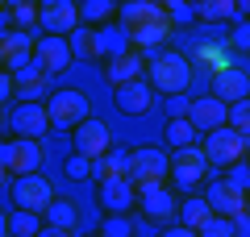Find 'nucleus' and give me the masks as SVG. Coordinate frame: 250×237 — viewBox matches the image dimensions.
<instances>
[{"mask_svg": "<svg viewBox=\"0 0 250 237\" xmlns=\"http://www.w3.org/2000/svg\"><path fill=\"white\" fill-rule=\"evenodd\" d=\"M92 237H100V233H92Z\"/></svg>", "mask_w": 250, "mask_h": 237, "instance_id": "48", "label": "nucleus"}, {"mask_svg": "<svg viewBox=\"0 0 250 237\" xmlns=\"http://www.w3.org/2000/svg\"><path fill=\"white\" fill-rule=\"evenodd\" d=\"M134 200H138V187L129 179H108V183H100V208L108 217H129Z\"/></svg>", "mask_w": 250, "mask_h": 237, "instance_id": "13", "label": "nucleus"}, {"mask_svg": "<svg viewBox=\"0 0 250 237\" xmlns=\"http://www.w3.org/2000/svg\"><path fill=\"white\" fill-rule=\"evenodd\" d=\"M163 13H167V21H192L196 17V9H192V4H179V0L163 4Z\"/></svg>", "mask_w": 250, "mask_h": 237, "instance_id": "36", "label": "nucleus"}, {"mask_svg": "<svg viewBox=\"0 0 250 237\" xmlns=\"http://www.w3.org/2000/svg\"><path fill=\"white\" fill-rule=\"evenodd\" d=\"M42 162H46L42 141H29V138H17V141H13V162H9V171H13L17 179L38 175V171H42Z\"/></svg>", "mask_w": 250, "mask_h": 237, "instance_id": "15", "label": "nucleus"}, {"mask_svg": "<svg viewBox=\"0 0 250 237\" xmlns=\"http://www.w3.org/2000/svg\"><path fill=\"white\" fill-rule=\"evenodd\" d=\"M67 42H71V54H75V59H100V29L80 25Z\"/></svg>", "mask_w": 250, "mask_h": 237, "instance_id": "25", "label": "nucleus"}, {"mask_svg": "<svg viewBox=\"0 0 250 237\" xmlns=\"http://www.w3.org/2000/svg\"><path fill=\"white\" fill-rule=\"evenodd\" d=\"M0 129H9V117H4V113H0Z\"/></svg>", "mask_w": 250, "mask_h": 237, "instance_id": "45", "label": "nucleus"}, {"mask_svg": "<svg viewBox=\"0 0 250 237\" xmlns=\"http://www.w3.org/2000/svg\"><path fill=\"white\" fill-rule=\"evenodd\" d=\"M117 9H121V4H113V0H88V4H80V25L104 29V21L117 17Z\"/></svg>", "mask_w": 250, "mask_h": 237, "instance_id": "26", "label": "nucleus"}, {"mask_svg": "<svg viewBox=\"0 0 250 237\" xmlns=\"http://www.w3.org/2000/svg\"><path fill=\"white\" fill-rule=\"evenodd\" d=\"M138 204H142V212L150 220H167L171 212H175V200H171V192L163 183H146L138 187Z\"/></svg>", "mask_w": 250, "mask_h": 237, "instance_id": "18", "label": "nucleus"}, {"mask_svg": "<svg viewBox=\"0 0 250 237\" xmlns=\"http://www.w3.org/2000/svg\"><path fill=\"white\" fill-rule=\"evenodd\" d=\"M163 237H200V233H192V229H184V225H171Z\"/></svg>", "mask_w": 250, "mask_h": 237, "instance_id": "42", "label": "nucleus"}, {"mask_svg": "<svg viewBox=\"0 0 250 237\" xmlns=\"http://www.w3.org/2000/svg\"><path fill=\"white\" fill-rule=\"evenodd\" d=\"M188 121L196 125V133H213V129H225L229 125V104H221L217 96H200L192 100V113H188Z\"/></svg>", "mask_w": 250, "mask_h": 237, "instance_id": "12", "label": "nucleus"}, {"mask_svg": "<svg viewBox=\"0 0 250 237\" xmlns=\"http://www.w3.org/2000/svg\"><path fill=\"white\" fill-rule=\"evenodd\" d=\"M205 171H208V162H205V150H196V146H188V150H175L171 154V179H175L179 187H192L205 179Z\"/></svg>", "mask_w": 250, "mask_h": 237, "instance_id": "7", "label": "nucleus"}, {"mask_svg": "<svg viewBox=\"0 0 250 237\" xmlns=\"http://www.w3.org/2000/svg\"><path fill=\"white\" fill-rule=\"evenodd\" d=\"M4 179H9V171H0V187H4Z\"/></svg>", "mask_w": 250, "mask_h": 237, "instance_id": "46", "label": "nucleus"}, {"mask_svg": "<svg viewBox=\"0 0 250 237\" xmlns=\"http://www.w3.org/2000/svg\"><path fill=\"white\" fill-rule=\"evenodd\" d=\"M246 146L250 141L242 138V133H233L229 125H225V129H213L205 138V162L208 167H238L242 158H246Z\"/></svg>", "mask_w": 250, "mask_h": 237, "instance_id": "3", "label": "nucleus"}, {"mask_svg": "<svg viewBox=\"0 0 250 237\" xmlns=\"http://www.w3.org/2000/svg\"><path fill=\"white\" fill-rule=\"evenodd\" d=\"M167 141L175 150H188V146H196V125L188 121V117H179V121L167 125Z\"/></svg>", "mask_w": 250, "mask_h": 237, "instance_id": "28", "label": "nucleus"}, {"mask_svg": "<svg viewBox=\"0 0 250 237\" xmlns=\"http://www.w3.org/2000/svg\"><path fill=\"white\" fill-rule=\"evenodd\" d=\"M246 92H250V75H246V71H233V67L217 71V92H213V96L221 100V104H242Z\"/></svg>", "mask_w": 250, "mask_h": 237, "instance_id": "16", "label": "nucleus"}, {"mask_svg": "<svg viewBox=\"0 0 250 237\" xmlns=\"http://www.w3.org/2000/svg\"><path fill=\"white\" fill-rule=\"evenodd\" d=\"M129 29L121 25H104L100 29V59H117V54H129Z\"/></svg>", "mask_w": 250, "mask_h": 237, "instance_id": "24", "label": "nucleus"}, {"mask_svg": "<svg viewBox=\"0 0 250 237\" xmlns=\"http://www.w3.org/2000/svg\"><path fill=\"white\" fill-rule=\"evenodd\" d=\"M117 17H121V29L134 34V29H142V25L163 17V4H154V0H125L121 9H117Z\"/></svg>", "mask_w": 250, "mask_h": 237, "instance_id": "17", "label": "nucleus"}, {"mask_svg": "<svg viewBox=\"0 0 250 237\" xmlns=\"http://www.w3.org/2000/svg\"><path fill=\"white\" fill-rule=\"evenodd\" d=\"M38 237H75V233H62V229H50V225H42V233Z\"/></svg>", "mask_w": 250, "mask_h": 237, "instance_id": "43", "label": "nucleus"}, {"mask_svg": "<svg viewBox=\"0 0 250 237\" xmlns=\"http://www.w3.org/2000/svg\"><path fill=\"white\" fill-rule=\"evenodd\" d=\"M167 175H171V154H163V150H154V146H142V150L129 154V183L134 187L163 183Z\"/></svg>", "mask_w": 250, "mask_h": 237, "instance_id": "4", "label": "nucleus"}, {"mask_svg": "<svg viewBox=\"0 0 250 237\" xmlns=\"http://www.w3.org/2000/svg\"><path fill=\"white\" fill-rule=\"evenodd\" d=\"M34 62L46 71V75H59V71H67V67L75 62L71 42H67V38H42V42L34 46Z\"/></svg>", "mask_w": 250, "mask_h": 237, "instance_id": "11", "label": "nucleus"}, {"mask_svg": "<svg viewBox=\"0 0 250 237\" xmlns=\"http://www.w3.org/2000/svg\"><path fill=\"white\" fill-rule=\"evenodd\" d=\"M62 175H67V179H75V183H83V179H92V158H83V154L67 158V167H62Z\"/></svg>", "mask_w": 250, "mask_h": 237, "instance_id": "32", "label": "nucleus"}, {"mask_svg": "<svg viewBox=\"0 0 250 237\" xmlns=\"http://www.w3.org/2000/svg\"><path fill=\"white\" fill-rule=\"evenodd\" d=\"M13 34V21H9V4H0V42Z\"/></svg>", "mask_w": 250, "mask_h": 237, "instance_id": "39", "label": "nucleus"}, {"mask_svg": "<svg viewBox=\"0 0 250 237\" xmlns=\"http://www.w3.org/2000/svg\"><path fill=\"white\" fill-rule=\"evenodd\" d=\"M46 225L62 229V233H75V225H80V208H75L71 200H50V208H46Z\"/></svg>", "mask_w": 250, "mask_h": 237, "instance_id": "23", "label": "nucleus"}, {"mask_svg": "<svg viewBox=\"0 0 250 237\" xmlns=\"http://www.w3.org/2000/svg\"><path fill=\"white\" fill-rule=\"evenodd\" d=\"M9 129L17 133V138L42 141V133L50 129V117H46V104H21L17 113L9 117Z\"/></svg>", "mask_w": 250, "mask_h": 237, "instance_id": "14", "label": "nucleus"}, {"mask_svg": "<svg viewBox=\"0 0 250 237\" xmlns=\"http://www.w3.org/2000/svg\"><path fill=\"white\" fill-rule=\"evenodd\" d=\"M108 146H113V133H108V125L104 121H83L80 129H75V154H83V158H104L108 154Z\"/></svg>", "mask_w": 250, "mask_h": 237, "instance_id": "10", "label": "nucleus"}, {"mask_svg": "<svg viewBox=\"0 0 250 237\" xmlns=\"http://www.w3.org/2000/svg\"><path fill=\"white\" fill-rule=\"evenodd\" d=\"M38 29H46V38H71L80 29V4H71V0L38 4Z\"/></svg>", "mask_w": 250, "mask_h": 237, "instance_id": "5", "label": "nucleus"}, {"mask_svg": "<svg viewBox=\"0 0 250 237\" xmlns=\"http://www.w3.org/2000/svg\"><path fill=\"white\" fill-rule=\"evenodd\" d=\"M9 21H13V29L29 34L38 25V4H9Z\"/></svg>", "mask_w": 250, "mask_h": 237, "instance_id": "30", "label": "nucleus"}, {"mask_svg": "<svg viewBox=\"0 0 250 237\" xmlns=\"http://www.w3.org/2000/svg\"><path fill=\"white\" fill-rule=\"evenodd\" d=\"M92 179H96V183H108V179H129V154H125V150H108L104 158L92 162Z\"/></svg>", "mask_w": 250, "mask_h": 237, "instance_id": "20", "label": "nucleus"}, {"mask_svg": "<svg viewBox=\"0 0 250 237\" xmlns=\"http://www.w3.org/2000/svg\"><path fill=\"white\" fill-rule=\"evenodd\" d=\"M146 71H150V88L154 92H167V96H184L188 83H192V62H188L179 50L150 54Z\"/></svg>", "mask_w": 250, "mask_h": 237, "instance_id": "1", "label": "nucleus"}, {"mask_svg": "<svg viewBox=\"0 0 250 237\" xmlns=\"http://www.w3.org/2000/svg\"><path fill=\"white\" fill-rule=\"evenodd\" d=\"M200 237H233V220H225V217H213L205 229H200Z\"/></svg>", "mask_w": 250, "mask_h": 237, "instance_id": "35", "label": "nucleus"}, {"mask_svg": "<svg viewBox=\"0 0 250 237\" xmlns=\"http://www.w3.org/2000/svg\"><path fill=\"white\" fill-rule=\"evenodd\" d=\"M167 34H171V21H167V13H163L159 21H150V25L134 29V34H129V42H134V46H159Z\"/></svg>", "mask_w": 250, "mask_h": 237, "instance_id": "27", "label": "nucleus"}, {"mask_svg": "<svg viewBox=\"0 0 250 237\" xmlns=\"http://www.w3.org/2000/svg\"><path fill=\"white\" fill-rule=\"evenodd\" d=\"M13 162V141H0V171H9Z\"/></svg>", "mask_w": 250, "mask_h": 237, "instance_id": "41", "label": "nucleus"}, {"mask_svg": "<svg viewBox=\"0 0 250 237\" xmlns=\"http://www.w3.org/2000/svg\"><path fill=\"white\" fill-rule=\"evenodd\" d=\"M42 233V220L34 212H13L9 217V237H38Z\"/></svg>", "mask_w": 250, "mask_h": 237, "instance_id": "29", "label": "nucleus"}, {"mask_svg": "<svg viewBox=\"0 0 250 237\" xmlns=\"http://www.w3.org/2000/svg\"><path fill=\"white\" fill-rule=\"evenodd\" d=\"M167 113H171V121H179V117L192 113V100L188 96H167Z\"/></svg>", "mask_w": 250, "mask_h": 237, "instance_id": "37", "label": "nucleus"}, {"mask_svg": "<svg viewBox=\"0 0 250 237\" xmlns=\"http://www.w3.org/2000/svg\"><path fill=\"white\" fill-rule=\"evenodd\" d=\"M179 220H184V229H192V233H200V229L213 220V208L205 204V196H188L184 208H179Z\"/></svg>", "mask_w": 250, "mask_h": 237, "instance_id": "22", "label": "nucleus"}, {"mask_svg": "<svg viewBox=\"0 0 250 237\" xmlns=\"http://www.w3.org/2000/svg\"><path fill=\"white\" fill-rule=\"evenodd\" d=\"M9 196H13V204H17V212H46L50 208V200H54V187L46 183L42 175H25V179H13L9 183Z\"/></svg>", "mask_w": 250, "mask_h": 237, "instance_id": "6", "label": "nucleus"}, {"mask_svg": "<svg viewBox=\"0 0 250 237\" xmlns=\"http://www.w3.org/2000/svg\"><path fill=\"white\" fill-rule=\"evenodd\" d=\"M46 79H50V75H46L38 62H34V67H25L21 75H13V83H17V96L25 100V104H42V96H50V83H46Z\"/></svg>", "mask_w": 250, "mask_h": 237, "instance_id": "19", "label": "nucleus"}, {"mask_svg": "<svg viewBox=\"0 0 250 237\" xmlns=\"http://www.w3.org/2000/svg\"><path fill=\"white\" fill-rule=\"evenodd\" d=\"M246 217H250V192H246Z\"/></svg>", "mask_w": 250, "mask_h": 237, "instance_id": "47", "label": "nucleus"}, {"mask_svg": "<svg viewBox=\"0 0 250 237\" xmlns=\"http://www.w3.org/2000/svg\"><path fill=\"white\" fill-rule=\"evenodd\" d=\"M13 92H17V83H13V75H9V71H0V104H4V100H9Z\"/></svg>", "mask_w": 250, "mask_h": 237, "instance_id": "38", "label": "nucleus"}, {"mask_svg": "<svg viewBox=\"0 0 250 237\" xmlns=\"http://www.w3.org/2000/svg\"><path fill=\"white\" fill-rule=\"evenodd\" d=\"M46 117H50V129H80L88 121V96L80 88H59L46 96Z\"/></svg>", "mask_w": 250, "mask_h": 237, "instance_id": "2", "label": "nucleus"}, {"mask_svg": "<svg viewBox=\"0 0 250 237\" xmlns=\"http://www.w3.org/2000/svg\"><path fill=\"white\" fill-rule=\"evenodd\" d=\"M0 237H9V217L0 212Z\"/></svg>", "mask_w": 250, "mask_h": 237, "instance_id": "44", "label": "nucleus"}, {"mask_svg": "<svg viewBox=\"0 0 250 237\" xmlns=\"http://www.w3.org/2000/svg\"><path fill=\"white\" fill-rule=\"evenodd\" d=\"M100 237H134V220L129 217H108L104 229H100Z\"/></svg>", "mask_w": 250, "mask_h": 237, "instance_id": "34", "label": "nucleus"}, {"mask_svg": "<svg viewBox=\"0 0 250 237\" xmlns=\"http://www.w3.org/2000/svg\"><path fill=\"white\" fill-rule=\"evenodd\" d=\"M205 204L213 208V217H225V220H233V217H242L246 212V192H242L238 183H213L205 192Z\"/></svg>", "mask_w": 250, "mask_h": 237, "instance_id": "8", "label": "nucleus"}, {"mask_svg": "<svg viewBox=\"0 0 250 237\" xmlns=\"http://www.w3.org/2000/svg\"><path fill=\"white\" fill-rule=\"evenodd\" d=\"M200 17L205 21H221V17H238V4H221V0H208V4H200Z\"/></svg>", "mask_w": 250, "mask_h": 237, "instance_id": "33", "label": "nucleus"}, {"mask_svg": "<svg viewBox=\"0 0 250 237\" xmlns=\"http://www.w3.org/2000/svg\"><path fill=\"white\" fill-rule=\"evenodd\" d=\"M113 104H117V113H125V117H142V113L154 108V88L146 83V79L121 83V88L113 92Z\"/></svg>", "mask_w": 250, "mask_h": 237, "instance_id": "9", "label": "nucleus"}, {"mask_svg": "<svg viewBox=\"0 0 250 237\" xmlns=\"http://www.w3.org/2000/svg\"><path fill=\"white\" fill-rule=\"evenodd\" d=\"M229 129L242 133V138L250 141V100H242V104H229Z\"/></svg>", "mask_w": 250, "mask_h": 237, "instance_id": "31", "label": "nucleus"}, {"mask_svg": "<svg viewBox=\"0 0 250 237\" xmlns=\"http://www.w3.org/2000/svg\"><path fill=\"white\" fill-rule=\"evenodd\" d=\"M233 237H250V217H246V212L233 217Z\"/></svg>", "mask_w": 250, "mask_h": 237, "instance_id": "40", "label": "nucleus"}, {"mask_svg": "<svg viewBox=\"0 0 250 237\" xmlns=\"http://www.w3.org/2000/svg\"><path fill=\"white\" fill-rule=\"evenodd\" d=\"M142 54L138 50H129V54H117V59H108V79H113L117 88L121 83H134V79H142Z\"/></svg>", "mask_w": 250, "mask_h": 237, "instance_id": "21", "label": "nucleus"}]
</instances>
